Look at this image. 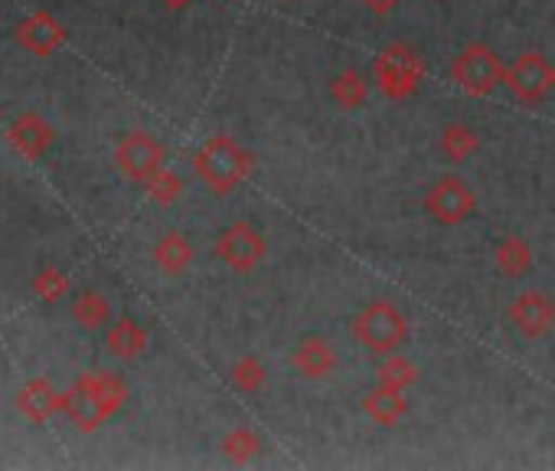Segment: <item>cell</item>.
Instances as JSON below:
<instances>
[{
    "label": "cell",
    "instance_id": "6da1fadb",
    "mask_svg": "<svg viewBox=\"0 0 555 471\" xmlns=\"http://www.w3.org/2000/svg\"><path fill=\"white\" fill-rule=\"evenodd\" d=\"M196 177L219 196L232 193L251 170V154L229 135H212L193 154Z\"/></svg>",
    "mask_w": 555,
    "mask_h": 471
},
{
    "label": "cell",
    "instance_id": "7a4b0ae2",
    "mask_svg": "<svg viewBox=\"0 0 555 471\" xmlns=\"http://www.w3.org/2000/svg\"><path fill=\"white\" fill-rule=\"evenodd\" d=\"M125 396L128 390L115 373H86L69 393H63V409L79 429H95L121 409Z\"/></svg>",
    "mask_w": 555,
    "mask_h": 471
},
{
    "label": "cell",
    "instance_id": "3957f363",
    "mask_svg": "<svg viewBox=\"0 0 555 471\" xmlns=\"http://www.w3.org/2000/svg\"><path fill=\"white\" fill-rule=\"evenodd\" d=\"M353 338L370 354H396L409 341V318L392 302H373L353 318Z\"/></svg>",
    "mask_w": 555,
    "mask_h": 471
},
{
    "label": "cell",
    "instance_id": "277c9868",
    "mask_svg": "<svg viewBox=\"0 0 555 471\" xmlns=\"http://www.w3.org/2000/svg\"><path fill=\"white\" fill-rule=\"evenodd\" d=\"M422 76H425V63L412 43H392L373 63V79L379 92L392 102L412 99L422 86Z\"/></svg>",
    "mask_w": 555,
    "mask_h": 471
},
{
    "label": "cell",
    "instance_id": "5b68a950",
    "mask_svg": "<svg viewBox=\"0 0 555 471\" xmlns=\"http://www.w3.org/2000/svg\"><path fill=\"white\" fill-rule=\"evenodd\" d=\"M503 63L487 43H470L451 60V79L457 89H464L474 99H483L500 89L503 82Z\"/></svg>",
    "mask_w": 555,
    "mask_h": 471
},
{
    "label": "cell",
    "instance_id": "8992f818",
    "mask_svg": "<svg viewBox=\"0 0 555 471\" xmlns=\"http://www.w3.org/2000/svg\"><path fill=\"white\" fill-rule=\"evenodd\" d=\"M503 86L513 92V99H519L526 105H535V102L552 96V89H555V66L542 53L526 50V53H519L503 69Z\"/></svg>",
    "mask_w": 555,
    "mask_h": 471
},
{
    "label": "cell",
    "instance_id": "52a82bcc",
    "mask_svg": "<svg viewBox=\"0 0 555 471\" xmlns=\"http://www.w3.org/2000/svg\"><path fill=\"white\" fill-rule=\"evenodd\" d=\"M268 253L264 236L251 226V222H232L219 232L216 240V256L219 263H225L232 272H251Z\"/></svg>",
    "mask_w": 555,
    "mask_h": 471
},
{
    "label": "cell",
    "instance_id": "ba28073f",
    "mask_svg": "<svg viewBox=\"0 0 555 471\" xmlns=\"http://www.w3.org/2000/svg\"><path fill=\"white\" fill-rule=\"evenodd\" d=\"M477 209V196L461 177H441L428 193H425V213L441 222V226H461L470 219Z\"/></svg>",
    "mask_w": 555,
    "mask_h": 471
},
{
    "label": "cell",
    "instance_id": "9c48e42d",
    "mask_svg": "<svg viewBox=\"0 0 555 471\" xmlns=\"http://www.w3.org/2000/svg\"><path fill=\"white\" fill-rule=\"evenodd\" d=\"M115 161L121 167L125 177L138 180V183H147L157 170H164V161H167V151L160 148V141H154L151 135L144 131H131L118 141V151H115Z\"/></svg>",
    "mask_w": 555,
    "mask_h": 471
},
{
    "label": "cell",
    "instance_id": "30bf717a",
    "mask_svg": "<svg viewBox=\"0 0 555 471\" xmlns=\"http://www.w3.org/2000/svg\"><path fill=\"white\" fill-rule=\"evenodd\" d=\"M506 318H509V324L516 328L519 338L539 341V338H545V334L555 328V302H552L545 292L529 289V292H519V295L509 302Z\"/></svg>",
    "mask_w": 555,
    "mask_h": 471
},
{
    "label": "cell",
    "instance_id": "8fae6325",
    "mask_svg": "<svg viewBox=\"0 0 555 471\" xmlns=\"http://www.w3.org/2000/svg\"><path fill=\"white\" fill-rule=\"evenodd\" d=\"M292 367L305 380H324L337 370V351L324 338H305L292 354Z\"/></svg>",
    "mask_w": 555,
    "mask_h": 471
},
{
    "label": "cell",
    "instance_id": "7c38bea8",
    "mask_svg": "<svg viewBox=\"0 0 555 471\" xmlns=\"http://www.w3.org/2000/svg\"><path fill=\"white\" fill-rule=\"evenodd\" d=\"M363 412H366L376 425H396V422H402L405 412H409L405 390H392V386L376 383V386L363 396Z\"/></svg>",
    "mask_w": 555,
    "mask_h": 471
},
{
    "label": "cell",
    "instance_id": "4fadbf2b",
    "mask_svg": "<svg viewBox=\"0 0 555 471\" xmlns=\"http://www.w3.org/2000/svg\"><path fill=\"white\" fill-rule=\"evenodd\" d=\"M154 266H157L164 276H170V279L183 276V272L193 266V246H190L186 236H180V232H164L160 240H157V246H154Z\"/></svg>",
    "mask_w": 555,
    "mask_h": 471
},
{
    "label": "cell",
    "instance_id": "5bb4252c",
    "mask_svg": "<svg viewBox=\"0 0 555 471\" xmlns=\"http://www.w3.org/2000/svg\"><path fill=\"white\" fill-rule=\"evenodd\" d=\"M17 40H21L30 53L47 56V53H53L56 47H63L66 34H63V27H60L50 14H37V17H30V21L17 30Z\"/></svg>",
    "mask_w": 555,
    "mask_h": 471
},
{
    "label": "cell",
    "instance_id": "9a60e30c",
    "mask_svg": "<svg viewBox=\"0 0 555 471\" xmlns=\"http://www.w3.org/2000/svg\"><path fill=\"white\" fill-rule=\"evenodd\" d=\"M493 266L500 269V276L506 279H522L532 272V250L522 236H503L493 250Z\"/></svg>",
    "mask_w": 555,
    "mask_h": 471
},
{
    "label": "cell",
    "instance_id": "2e32d148",
    "mask_svg": "<svg viewBox=\"0 0 555 471\" xmlns=\"http://www.w3.org/2000/svg\"><path fill=\"white\" fill-rule=\"evenodd\" d=\"M108 351L118 360H134L147 351V331L134 318H118L108 331Z\"/></svg>",
    "mask_w": 555,
    "mask_h": 471
},
{
    "label": "cell",
    "instance_id": "e0dca14e",
    "mask_svg": "<svg viewBox=\"0 0 555 471\" xmlns=\"http://www.w3.org/2000/svg\"><path fill=\"white\" fill-rule=\"evenodd\" d=\"M17 406L34 419V422H43L50 419L56 409H63V393H56L50 386V380H34L24 386V393L17 396Z\"/></svg>",
    "mask_w": 555,
    "mask_h": 471
},
{
    "label": "cell",
    "instance_id": "ac0fdd59",
    "mask_svg": "<svg viewBox=\"0 0 555 471\" xmlns=\"http://www.w3.org/2000/svg\"><path fill=\"white\" fill-rule=\"evenodd\" d=\"M366 96H370V86H366V76L360 69H344L331 79V99L337 109L344 112H357L366 105Z\"/></svg>",
    "mask_w": 555,
    "mask_h": 471
},
{
    "label": "cell",
    "instance_id": "d6986e66",
    "mask_svg": "<svg viewBox=\"0 0 555 471\" xmlns=\"http://www.w3.org/2000/svg\"><path fill=\"white\" fill-rule=\"evenodd\" d=\"M11 141H14V148L24 151L27 157H40V154L50 148V141H53V128H50L43 118H37V115H24V118L11 128Z\"/></svg>",
    "mask_w": 555,
    "mask_h": 471
},
{
    "label": "cell",
    "instance_id": "ffe728a7",
    "mask_svg": "<svg viewBox=\"0 0 555 471\" xmlns=\"http://www.w3.org/2000/svg\"><path fill=\"white\" fill-rule=\"evenodd\" d=\"M477 148H480V138H477V131H474L467 122H451V125H444V131H441V154H444L451 164H464Z\"/></svg>",
    "mask_w": 555,
    "mask_h": 471
},
{
    "label": "cell",
    "instance_id": "44dd1931",
    "mask_svg": "<svg viewBox=\"0 0 555 471\" xmlns=\"http://www.w3.org/2000/svg\"><path fill=\"white\" fill-rule=\"evenodd\" d=\"M415 380H418V367H415L409 357H402L399 351H396V354H386L383 364L376 367V383H383V386L409 390Z\"/></svg>",
    "mask_w": 555,
    "mask_h": 471
},
{
    "label": "cell",
    "instance_id": "7402d4cb",
    "mask_svg": "<svg viewBox=\"0 0 555 471\" xmlns=\"http://www.w3.org/2000/svg\"><path fill=\"white\" fill-rule=\"evenodd\" d=\"M222 455L229 458V461H251L261 448H264V442H261V435L255 432V429H248V425H235V429H229L225 432V438H222Z\"/></svg>",
    "mask_w": 555,
    "mask_h": 471
},
{
    "label": "cell",
    "instance_id": "603a6c76",
    "mask_svg": "<svg viewBox=\"0 0 555 471\" xmlns=\"http://www.w3.org/2000/svg\"><path fill=\"white\" fill-rule=\"evenodd\" d=\"M232 386L245 396H255L264 383H268V370L258 357H238L232 364V373H229Z\"/></svg>",
    "mask_w": 555,
    "mask_h": 471
},
{
    "label": "cell",
    "instance_id": "cb8c5ba5",
    "mask_svg": "<svg viewBox=\"0 0 555 471\" xmlns=\"http://www.w3.org/2000/svg\"><path fill=\"white\" fill-rule=\"evenodd\" d=\"M73 315L82 328H102L112 318V305L102 292H82L73 305Z\"/></svg>",
    "mask_w": 555,
    "mask_h": 471
},
{
    "label": "cell",
    "instance_id": "d4e9b609",
    "mask_svg": "<svg viewBox=\"0 0 555 471\" xmlns=\"http://www.w3.org/2000/svg\"><path fill=\"white\" fill-rule=\"evenodd\" d=\"M147 193L160 203V206H170V203H177L180 200V193H183V180L173 174V170H157L151 180H147Z\"/></svg>",
    "mask_w": 555,
    "mask_h": 471
},
{
    "label": "cell",
    "instance_id": "484cf974",
    "mask_svg": "<svg viewBox=\"0 0 555 471\" xmlns=\"http://www.w3.org/2000/svg\"><path fill=\"white\" fill-rule=\"evenodd\" d=\"M37 289H40V298L56 302V298H63V292H66V279H63L56 269H47V272L37 279Z\"/></svg>",
    "mask_w": 555,
    "mask_h": 471
},
{
    "label": "cell",
    "instance_id": "4316f807",
    "mask_svg": "<svg viewBox=\"0 0 555 471\" xmlns=\"http://www.w3.org/2000/svg\"><path fill=\"white\" fill-rule=\"evenodd\" d=\"M360 4L376 17H389V14H396L402 8V0H360Z\"/></svg>",
    "mask_w": 555,
    "mask_h": 471
},
{
    "label": "cell",
    "instance_id": "83f0119b",
    "mask_svg": "<svg viewBox=\"0 0 555 471\" xmlns=\"http://www.w3.org/2000/svg\"><path fill=\"white\" fill-rule=\"evenodd\" d=\"M164 4H167V8H186L190 0H164Z\"/></svg>",
    "mask_w": 555,
    "mask_h": 471
}]
</instances>
